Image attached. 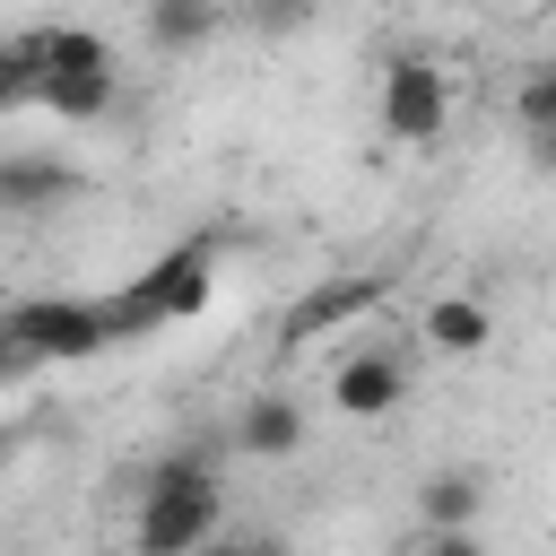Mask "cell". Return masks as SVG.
<instances>
[{"label": "cell", "instance_id": "cell-1", "mask_svg": "<svg viewBox=\"0 0 556 556\" xmlns=\"http://www.w3.org/2000/svg\"><path fill=\"white\" fill-rule=\"evenodd\" d=\"M208 539H226V495H217V460L200 443H174L139 469V513H130V556H200Z\"/></svg>", "mask_w": 556, "mask_h": 556}, {"label": "cell", "instance_id": "cell-2", "mask_svg": "<svg viewBox=\"0 0 556 556\" xmlns=\"http://www.w3.org/2000/svg\"><path fill=\"white\" fill-rule=\"evenodd\" d=\"M104 348H122L104 295H17V304L0 313V356H9V374H26V365H87V356H104Z\"/></svg>", "mask_w": 556, "mask_h": 556}, {"label": "cell", "instance_id": "cell-3", "mask_svg": "<svg viewBox=\"0 0 556 556\" xmlns=\"http://www.w3.org/2000/svg\"><path fill=\"white\" fill-rule=\"evenodd\" d=\"M208 295H217V235H191V243L156 252L130 287H113L104 304H113V330H122V339H148V330H165V321L208 313Z\"/></svg>", "mask_w": 556, "mask_h": 556}, {"label": "cell", "instance_id": "cell-4", "mask_svg": "<svg viewBox=\"0 0 556 556\" xmlns=\"http://www.w3.org/2000/svg\"><path fill=\"white\" fill-rule=\"evenodd\" d=\"M374 122L400 148H434L452 130V70L426 61V52H391L382 61V87H374Z\"/></svg>", "mask_w": 556, "mask_h": 556}, {"label": "cell", "instance_id": "cell-5", "mask_svg": "<svg viewBox=\"0 0 556 556\" xmlns=\"http://www.w3.org/2000/svg\"><path fill=\"white\" fill-rule=\"evenodd\" d=\"M391 287H400L391 269H356V278H321V287H304V295L287 304V321H278V348H313V339H330V330L365 321Z\"/></svg>", "mask_w": 556, "mask_h": 556}, {"label": "cell", "instance_id": "cell-6", "mask_svg": "<svg viewBox=\"0 0 556 556\" xmlns=\"http://www.w3.org/2000/svg\"><path fill=\"white\" fill-rule=\"evenodd\" d=\"M400 400H408V365H400L391 348H348V356H339V374H330V408H339V417L374 426V417H391Z\"/></svg>", "mask_w": 556, "mask_h": 556}, {"label": "cell", "instance_id": "cell-7", "mask_svg": "<svg viewBox=\"0 0 556 556\" xmlns=\"http://www.w3.org/2000/svg\"><path fill=\"white\" fill-rule=\"evenodd\" d=\"M417 339H426L434 356H452V365H460V356H486L495 313H486V295H460V287H452V295H434V304L417 313Z\"/></svg>", "mask_w": 556, "mask_h": 556}, {"label": "cell", "instance_id": "cell-8", "mask_svg": "<svg viewBox=\"0 0 556 556\" xmlns=\"http://www.w3.org/2000/svg\"><path fill=\"white\" fill-rule=\"evenodd\" d=\"M304 408L287 400V391H252L243 408H235V443L252 452V460H287V452H304Z\"/></svg>", "mask_w": 556, "mask_h": 556}, {"label": "cell", "instance_id": "cell-9", "mask_svg": "<svg viewBox=\"0 0 556 556\" xmlns=\"http://www.w3.org/2000/svg\"><path fill=\"white\" fill-rule=\"evenodd\" d=\"M43 113L70 122V130L113 122L122 113V70H61V78H43Z\"/></svg>", "mask_w": 556, "mask_h": 556}, {"label": "cell", "instance_id": "cell-10", "mask_svg": "<svg viewBox=\"0 0 556 556\" xmlns=\"http://www.w3.org/2000/svg\"><path fill=\"white\" fill-rule=\"evenodd\" d=\"M417 521H426V539L478 530V521H486V478H478V469H434V478L417 486Z\"/></svg>", "mask_w": 556, "mask_h": 556}, {"label": "cell", "instance_id": "cell-11", "mask_svg": "<svg viewBox=\"0 0 556 556\" xmlns=\"http://www.w3.org/2000/svg\"><path fill=\"white\" fill-rule=\"evenodd\" d=\"M78 174L61 156H35V148H9L0 156V208H43V200H70Z\"/></svg>", "mask_w": 556, "mask_h": 556}, {"label": "cell", "instance_id": "cell-12", "mask_svg": "<svg viewBox=\"0 0 556 556\" xmlns=\"http://www.w3.org/2000/svg\"><path fill=\"white\" fill-rule=\"evenodd\" d=\"M226 26V9H208V0H148L139 9V35L156 43V52H191V43H208Z\"/></svg>", "mask_w": 556, "mask_h": 556}, {"label": "cell", "instance_id": "cell-13", "mask_svg": "<svg viewBox=\"0 0 556 556\" xmlns=\"http://www.w3.org/2000/svg\"><path fill=\"white\" fill-rule=\"evenodd\" d=\"M513 122H521V139H556V61H530L513 78Z\"/></svg>", "mask_w": 556, "mask_h": 556}, {"label": "cell", "instance_id": "cell-14", "mask_svg": "<svg viewBox=\"0 0 556 556\" xmlns=\"http://www.w3.org/2000/svg\"><path fill=\"white\" fill-rule=\"evenodd\" d=\"M43 43H52V78H61V70H122V61H113V35H96V26L43 17Z\"/></svg>", "mask_w": 556, "mask_h": 556}, {"label": "cell", "instance_id": "cell-15", "mask_svg": "<svg viewBox=\"0 0 556 556\" xmlns=\"http://www.w3.org/2000/svg\"><path fill=\"white\" fill-rule=\"evenodd\" d=\"M426 556H486V539L478 530H443V539H426Z\"/></svg>", "mask_w": 556, "mask_h": 556}, {"label": "cell", "instance_id": "cell-16", "mask_svg": "<svg viewBox=\"0 0 556 556\" xmlns=\"http://www.w3.org/2000/svg\"><path fill=\"white\" fill-rule=\"evenodd\" d=\"M200 556H252V539H235V530H226V539H208Z\"/></svg>", "mask_w": 556, "mask_h": 556}, {"label": "cell", "instance_id": "cell-17", "mask_svg": "<svg viewBox=\"0 0 556 556\" xmlns=\"http://www.w3.org/2000/svg\"><path fill=\"white\" fill-rule=\"evenodd\" d=\"M530 165H539V174H556V139H530Z\"/></svg>", "mask_w": 556, "mask_h": 556}, {"label": "cell", "instance_id": "cell-18", "mask_svg": "<svg viewBox=\"0 0 556 556\" xmlns=\"http://www.w3.org/2000/svg\"><path fill=\"white\" fill-rule=\"evenodd\" d=\"M252 556H295V547L287 539H252Z\"/></svg>", "mask_w": 556, "mask_h": 556}, {"label": "cell", "instance_id": "cell-19", "mask_svg": "<svg viewBox=\"0 0 556 556\" xmlns=\"http://www.w3.org/2000/svg\"><path fill=\"white\" fill-rule=\"evenodd\" d=\"M391 556H426V539H400V547H391Z\"/></svg>", "mask_w": 556, "mask_h": 556}]
</instances>
